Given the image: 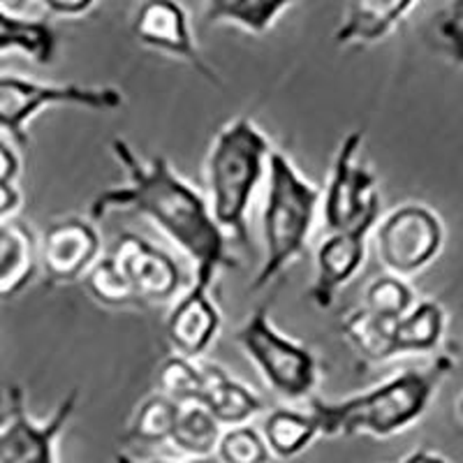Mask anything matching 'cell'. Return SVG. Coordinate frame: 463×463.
I'll return each mask as SVG.
<instances>
[{
	"label": "cell",
	"instance_id": "1",
	"mask_svg": "<svg viewBox=\"0 0 463 463\" xmlns=\"http://www.w3.org/2000/svg\"><path fill=\"white\" fill-rule=\"evenodd\" d=\"M109 151L126 174V184L100 190L89 206L90 221H102L118 209L137 211L179 248L195 269V280L216 283L221 269H234L237 260L227 250L209 200L181 176L165 156L142 158L126 137H111Z\"/></svg>",
	"mask_w": 463,
	"mask_h": 463
},
{
	"label": "cell",
	"instance_id": "2",
	"mask_svg": "<svg viewBox=\"0 0 463 463\" xmlns=\"http://www.w3.org/2000/svg\"><path fill=\"white\" fill-rule=\"evenodd\" d=\"M448 369V362L440 359L431 369L401 371L373 390L347 399H311L317 431L326 438H390L405 431L427 412L433 392Z\"/></svg>",
	"mask_w": 463,
	"mask_h": 463
},
{
	"label": "cell",
	"instance_id": "3",
	"mask_svg": "<svg viewBox=\"0 0 463 463\" xmlns=\"http://www.w3.org/2000/svg\"><path fill=\"white\" fill-rule=\"evenodd\" d=\"M271 139L250 116H239L218 130L206 156V200L227 237L248 243V213L255 190L267 176Z\"/></svg>",
	"mask_w": 463,
	"mask_h": 463
},
{
	"label": "cell",
	"instance_id": "4",
	"mask_svg": "<svg viewBox=\"0 0 463 463\" xmlns=\"http://www.w3.org/2000/svg\"><path fill=\"white\" fill-rule=\"evenodd\" d=\"M320 200L322 190L306 179L283 151H271L262 206L264 258L250 283L255 292L267 288L304 255L320 211Z\"/></svg>",
	"mask_w": 463,
	"mask_h": 463
},
{
	"label": "cell",
	"instance_id": "5",
	"mask_svg": "<svg viewBox=\"0 0 463 463\" xmlns=\"http://www.w3.org/2000/svg\"><path fill=\"white\" fill-rule=\"evenodd\" d=\"M234 338L276 394L289 401L311 399L320 380V362L311 347L279 332L267 306L255 308Z\"/></svg>",
	"mask_w": 463,
	"mask_h": 463
},
{
	"label": "cell",
	"instance_id": "6",
	"mask_svg": "<svg viewBox=\"0 0 463 463\" xmlns=\"http://www.w3.org/2000/svg\"><path fill=\"white\" fill-rule=\"evenodd\" d=\"M126 105V95L116 86H89L68 81H37L16 74H0V132L12 144L26 148L28 128L37 114L56 107H74L86 111H116Z\"/></svg>",
	"mask_w": 463,
	"mask_h": 463
},
{
	"label": "cell",
	"instance_id": "7",
	"mask_svg": "<svg viewBox=\"0 0 463 463\" xmlns=\"http://www.w3.org/2000/svg\"><path fill=\"white\" fill-rule=\"evenodd\" d=\"M364 130H353L341 139L332 172L322 193L320 209L326 232L373 230L383 213L375 174L359 160Z\"/></svg>",
	"mask_w": 463,
	"mask_h": 463
},
{
	"label": "cell",
	"instance_id": "8",
	"mask_svg": "<svg viewBox=\"0 0 463 463\" xmlns=\"http://www.w3.org/2000/svg\"><path fill=\"white\" fill-rule=\"evenodd\" d=\"M378 262L394 276H412L440 255L445 227L438 213L424 204H401L373 227Z\"/></svg>",
	"mask_w": 463,
	"mask_h": 463
},
{
	"label": "cell",
	"instance_id": "9",
	"mask_svg": "<svg viewBox=\"0 0 463 463\" xmlns=\"http://www.w3.org/2000/svg\"><path fill=\"white\" fill-rule=\"evenodd\" d=\"M5 424L0 427V463H56V445L80 405L74 387L44 421L33 420L22 384L5 390Z\"/></svg>",
	"mask_w": 463,
	"mask_h": 463
},
{
	"label": "cell",
	"instance_id": "10",
	"mask_svg": "<svg viewBox=\"0 0 463 463\" xmlns=\"http://www.w3.org/2000/svg\"><path fill=\"white\" fill-rule=\"evenodd\" d=\"M102 239L90 218L68 216L44 227L37 260L49 285H68L84 279L100 260Z\"/></svg>",
	"mask_w": 463,
	"mask_h": 463
},
{
	"label": "cell",
	"instance_id": "11",
	"mask_svg": "<svg viewBox=\"0 0 463 463\" xmlns=\"http://www.w3.org/2000/svg\"><path fill=\"white\" fill-rule=\"evenodd\" d=\"M111 258L118 264L142 306L174 301L184 288L181 264L167 250L153 246L137 234L130 232L123 234L116 241Z\"/></svg>",
	"mask_w": 463,
	"mask_h": 463
},
{
	"label": "cell",
	"instance_id": "12",
	"mask_svg": "<svg viewBox=\"0 0 463 463\" xmlns=\"http://www.w3.org/2000/svg\"><path fill=\"white\" fill-rule=\"evenodd\" d=\"M132 35L144 47L179 58L204 80L218 84V74L202 56L190 28L188 12L179 0H144L132 19Z\"/></svg>",
	"mask_w": 463,
	"mask_h": 463
},
{
	"label": "cell",
	"instance_id": "13",
	"mask_svg": "<svg viewBox=\"0 0 463 463\" xmlns=\"http://www.w3.org/2000/svg\"><path fill=\"white\" fill-rule=\"evenodd\" d=\"M221 326L222 316L211 295V285L193 280V285L174 299L165 320V334L176 353L200 359L213 345Z\"/></svg>",
	"mask_w": 463,
	"mask_h": 463
},
{
	"label": "cell",
	"instance_id": "14",
	"mask_svg": "<svg viewBox=\"0 0 463 463\" xmlns=\"http://www.w3.org/2000/svg\"><path fill=\"white\" fill-rule=\"evenodd\" d=\"M373 230L329 232L316 250V276L308 288V299L316 308L325 311L336 301L338 289L357 276L366 260V241Z\"/></svg>",
	"mask_w": 463,
	"mask_h": 463
},
{
	"label": "cell",
	"instance_id": "15",
	"mask_svg": "<svg viewBox=\"0 0 463 463\" xmlns=\"http://www.w3.org/2000/svg\"><path fill=\"white\" fill-rule=\"evenodd\" d=\"M415 5L417 0H347L334 43L338 47H369L383 43Z\"/></svg>",
	"mask_w": 463,
	"mask_h": 463
},
{
	"label": "cell",
	"instance_id": "16",
	"mask_svg": "<svg viewBox=\"0 0 463 463\" xmlns=\"http://www.w3.org/2000/svg\"><path fill=\"white\" fill-rule=\"evenodd\" d=\"M202 375H204V383H202V394L197 403L204 405L225 427L248 424L264 411L262 396L255 394L237 378H232L218 364L202 362Z\"/></svg>",
	"mask_w": 463,
	"mask_h": 463
},
{
	"label": "cell",
	"instance_id": "17",
	"mask_svg": "<svg viewBox=\"0 0 463 463\" xmlns=\"http://www.w3.org/2000/svg\"><path fill=\"white\" fill-rule=\"evenodd\" d=\"M37 239L26 222L0 221V299L16 297L35 279Z\"/></svg>",
	"mask_w": 463,
	"mask_h": 463
},
{
	"label": "cell",
	"instance_id": "18",
	"mask_svg": "<svg viewBox=\"0 0 463 463\" xmlns=\"http://www.w3.org/2000/svg\"><path fill=\"white\" fill-rule=\"evenodd\" d=\"M445 334V311L438 301H415L392 325V359L403 354H424L440 345Z\"/></svg>",
	"mask_w": 463,
	"mask_h": 463
},
{
	"label": "cell",
	"instance_id": "19",
	"mask_svg": "<svg viewBox=\"0 0 463 463\" xmlns=\"http://www.w3.org/2000/svg\"><path fill=\"white\" fill-rule=\"evenodd\" d=\"M58 52V37L52 24L44 19L12 14L0 7V56L22 53L40 65L53 63Z\"/></svg>",
	"mask_w": 463,
	"mask_h": 463
},
{
	"label": "cell",
	"instance_id": "20",
	"mask_svg": "<svg viewBox=\"0 0 463 463\" xmlns=\"http://www.w3.org/2000/svg\"><path fill=\"white\" fill-rule=\"evenodd\" d=\"M295 3L297 0H206L204 22L209 26L232 24L253 35H264Z\"/></svg>",
	"mask_w": 463,
	"mask_h": 463
},
{
	"label": "cell",
	"instance_id": "21",
	"mask_svg": "<svg viewBox=\"0 0 463 463\" xmlns=\"http://www.w3.org/2000/svg\"><path fill=\"white\" fill-rule=\"evenodd\" d=\"M222 424L202 403H181L169 442L185 457L206 461L216 454Z\"/></svg>",
	"mask_w": 463,
	"mask_h": 463
},
{
	"label": "cell",
	"instance_id": "22",
	"mask_svg": "<svg viewBox=\"0 0 463 463\" xmlns=\"http://www.w3.org/2000/svg\"><path fill=\"white\" fill-rule=\"evenodd\" d=\"M320 436L313 415L289 408H276L267 415L262 429V438L269 452L280 458H292L304 452L316 438Z\"/></svg>",
	"mask_w": 463,
	"mask_h": 463
},
{
	"label": "cell",
	"instance_id": "23",
	"mask_svg": "<svg viewBox=\"0 0 463 463\" xmlns=\"http://www.w3.org/2000/svg\"><path fill=\"white\" fill-rule=\"evenodd\" d=\"M392 325L366 308H357L343 317L341 334L359 357L380 364L392 359Z\"/></svg>",
	"mask_w": 463,
	"mask_h": 463
},
{
	"label": "cell",
	"instance_id": "24",
	"mask_svg": "<svg viewBox=\"0 0 463 463\" xmlns=\"http://www.w3.org/2000/svg\"><path fill=\"white\" fill-rule=\"evenodd\" d=\"M181 403L172 401L165 394H153L137 408L130 427L126 431V440L144 442V445H160L169 442L174 431L176 417H179Z\"/></svg>",
	"mask_w": 463,
	"mask_h": 463
},
{
	"label": "cell",
	"instance_id": "25",
	"mask_svg": "<svg viewBox=\"0 0 463 463\" xmlns=\"http://www.w3.org/2000/svg\"><path fill=\"white\" fill-rule=\"evenodd\" d=\"M415 292L401 276L380 274L364 289V304L369 313L378 316L380 320L396 322L405 311H411L415 304Z\"/></svg>",
	"mask_w": 463,
	"mask_h": 463
},
{
	"label": "cell",
	"instance_id": "26",
	"mask_svg": "<svg viewBox=\"0 0 463 463\" xmlns=\"http://www.w3.org/2000/svg\"><path fill=\"white\" fill-rule=\"evenodd\" d=\"M86 292L93 297L98 304L109 306V308H126V306H142L137 295L132 292L130 283L114 262L111 255L100 258L84 276Z\"/></svg>",
	"mask_w": 463,
	"mask_h": 463
},
{
	"label": "cell",
	"instance_id": "27",
	"mask_svg": "<svg viewBox=\"0 0 463 463\" xmlns=\"http://www.w3.org/2000/svg\"><path fill=\"white\" fill-rule=\"evenodd\" d=\"M202 362L174 353L160 364L158 387L160 394L169 396L176 403H197L202 394Z\"/></svg>",
	"mask_w": 463,
	"mask_h": 463
},
{
	"label": "cell",
	"instance_id": "28",
	"mask_svg": "<svg viewBox=\"0 0 463 463\" xmlns=\"http://www.w3.org/2000/svg\"><path fill=\"white\" fill-rule=\"evenodd\" d=\"M436 47L449 63L463 68V0H448L431 19Z\"/></svg>",
	"mask_w": 463,
	"mask_h": 463
},
{
	"label": "cell",
	"instance_id": "29",
	"mask_svg": "<svg viewBox=\"0 0 463 463\" xmlns=\"http://www.w3.org/2000/svg\"><path fill=\"white\" fill-rule=\"evenodd\" d=\"M269 454L264 438L248 424L222 431L216 448V457L222 463H269Z\"/></svg>",
	"mask_w": 463,
	"mask_h": 463
},
{
	"label": "cell",
	"instance_id": "30",
	"mask_svg": "<svg viewBox=\"0 0 463 463\" xmlns=\"http://www.w3.org/2000/svg\"><path fill=\"white\" fill-rule=\"evenodd\" d=\"M22 174V158L12 142L0 139V184H14Z\"/></svg>",
	"mask_w": 463,
	"mask_h": 463
},
{
	"label": "cell",
	"instance_id": "31",
	"mask_svg": "<svg viewBox=\"0 0 463 463\" xmlns=\"http://www.w3.org/2000/svg\"><path fill=\"white\" fill-rule=\"evenodd\" d=\"M22 204V190L16 188V184H0V221L14 218Z\"/></svg>",
	"mask_w": 463,
	"mask_h": 463
},
{
	"label": "cell",
	"instance_id": "32",
	"mask_svg": "<svg viewBox=\"0 0 463 463\" xmlns=\"http://www.w3.org/2000/svg\"><path fill=\"white\" fill-rule=\"evenodd\" d=\"M49 12L61 16H80L95 5V0H43Z\"/></svg>",
	"mask_w": 463,
	"mask_h": 463
},
{
	"label": "cell",
	"instance_id": "33",
	"mask_svg": "<svg viewBox=\"0 0 463 463\" xmlns=\"http://www.w3.org/2000/svg\"><path fill=\"white\" fill-rule=\"evenodd\" d=\"M403 463H448L442 457L438 454L427 452V449H420V452H412L411 457H405Z\"/></svg>",
	"mask_w": 463,
	"mask_h": 463
},
{
	"label": "cell",
	"instance_id": "34",
	"mask_svg": "<svg viewBox=\"0 0 463 463\" xmlns=\"http://www.w3.org/2000/svg\"><path fill=\"white\" fill-rule=\"evenodd\" d=\"M114 461L116 463H172V461H137V458L128 457V454H116ZM190 463H204V461H195V458H193Z\"/></svg>",
	"mask_w": 463,
	"mask_h": 463
},
{
	"label": "cell",
	"instance_id": "35",
	"mask_svg": "<svg viewBox=\"0 0 463 463\" xmlns=\"http://www.w3.org/2000/svg\"><path fill=\"white\" fill-rule=\"evenodd\" d=\"M26 3H31V0H12V5H14V7H24Z\"/></svg>",
	"mask_w": 463,
	"mask_h": 463
}]
</instances>
